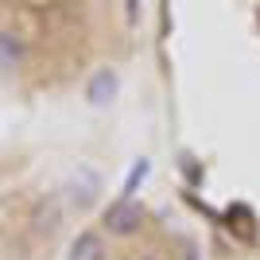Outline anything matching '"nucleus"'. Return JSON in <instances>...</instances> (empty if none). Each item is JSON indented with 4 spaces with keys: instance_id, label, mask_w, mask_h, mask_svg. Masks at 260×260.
Here are the masks:
<instances>
[{
    "instance_id": "f257e3e1",
    "label": "nucleus",
    "mask_w": 260,
    "mask_h": 260,
    "mask_svg": "<svg viewBox=\"0 0 260 260\" xmlns=\"http://www.w3.org/2000/svg\"><path fill=\"white\" fill-rule=\"evenodd\" d=\"M140 221H144V206L136 202V198H120V202H113V206L105 210V229H109V233H117V237L136 233Z\"/></svg>"
},
{
    "instance_id": "f03ea898",
    "label": "nucleus",
    "mask_w": 260,
    "mask_h": 260,
    "mask_svg": "<svg viewBox=\"0 0 260 260\" xmlns=\"http://www.w3.org/2000/svg\"><path fill=\"white\" fill-rule=\"evenodd\" d=\"M66 260H105V241H101V233H93V229L78 233L70 252H66Z\"/></svg>"
},
{
    "instance_id": "7ed1b4c3",
    "label": "nucleus",
    "mask_w": 260,
    "mask_h": 260,
    "mask_svg": "<svg viewBox=\"0 0 260 260\" xmlns=\"http://www.w3.org/2000/svg\"><path fill=\"white\" fill-rule=\"evenodd\" d=\"M117 74L113 70H98V74L89 78V86H86V98H89V105H109V101L117 98Z\"/></svg>"
},
{
    "instance_id": "20e7f679",
    "label": "nucleus",
    "mask_w": 260,
    "mask_h": 260,
    "mask_svg": "<svg viewBox=\"0 0 260 260\" xmlns=\"http://www.w3.org/2000/svg\"><path fill=\"white\" fill-rule=\"evenodd\" d=\"M20 58H23V43L16 35H0V66L12 70V66H20Z\"/></svg>"
},
{
    "instance_id": "39448f33",
    "label": "nucleus",
    "mask_w": 260,
    "mask_h": 260,
    "mask_svg": "<svg viewBox=\"0 0 260 260\" xmlns=\"http://www.w3.org/2000/svg\"><path fill=\"white\" fill-rule=\"evenodd\" d=\"M136 12H140V0H128V20H132V23L140 20V16H136Z\"/></svg>"
},
{
    "instance_id": "423d86ee",
    "label": "nucleus",
    "mask_w": 260,
    "mask_h": 260,
    "mask_svg": "<svg viewBox=\"0 0 260 260\" xmlns=\"http://www.w3.org/2000/svg\"><path fill=\"white\" fill-rule=\"evenodd\" d=\"M144 260H155V256H144Z\"/></svg>"
}]
</instances>
